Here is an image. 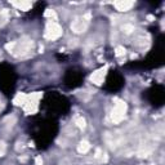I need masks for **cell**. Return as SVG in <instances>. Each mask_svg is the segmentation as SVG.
<instances>
[{"label":"cell","instance_id":"obj_1","mask_svg":"<svg viewBox=\"0 0 165 165\" xmlns=\"http://www.w3.org/2000/svg\"><path fill=\"white\" fill-rule=\"evenodd\" d=\"M89 19H90V14H89V13H88V14H85V15H82V17H80V18H76V19L72 21V23H71V30L74 31L75 34L84 32V31L88 28Z\"/></svg>","mask_w":165,"mask_h":165},{"label":"cell","instance_id":"obj_2","mask_svg":"<svg viewBox=\"0 0 165 165\" xmlns=\"http://www.w3.org/2000/svg\"><path fill=\"white\" fill-rule=\"evenodd\" d=\"M62 35V28L56 21H49L46 25V30H45V36L50 40L59 38Z\"/></svg>","mask_w":165,"mask_h":165},{"label":"cell","instance_id":"obj_3","mask_svg":"<svg viewBox=\"0 0 165 165\" xmlns=\"http://www.w3.org/2000/svg\"><path fill=\"white\" fill-rule=\"evenodd\" d=\"M125 111H126V105L124 102H121V101H119L115 105V108H113L112 115H111L112 123H120L124 119V116H125Z\"/></svg>","mask_w":165,"mask_h":165},{"label":"cell","instance_id":"obj_4","mask_svg":"<svg viewBox=\"0 0 165 165\" xmlns=\"http://www.w3.org/2000/svg\"><path fill=\"white\" fill-rule=\"evenodd\" d=\"M105 75H106V68H102V70H99V71L94 72V74L90 76V80H92L94 84L99 85L101 82L103 81V79H105Z\"/></svg>","mask_w":165,"mask_h":165},{"label":"cell","instance_id":"obj_5","mask_svg":"<svg viewBox=\"0 0 165 165\" xmlns=\"http://www.w3.org/2000/svg\"><path fill=\"white\" fill-rule=\"evenodd\" d=\"M113 5H115L116 9L120 10V12H126V10H129L131 7H134V3L133 1H116V3H113Z\"/></svg>","mask_w":165,"mask_h":165},{"label":"cell","instance_id":"obj_6","mask_svg":"<svg viewBox=\"0 0 165 165\" xmlns=\"http://www.w3.org/2000/svg\"><path fill=\"white\" fill-rule=\"evenodd\" d=\"M90 150V143L88 141H81L79 143V146H77V151L80 152V154H87L88 151Z\"/></svg>","mask_w":165,"mask_h":165},{"label":"cell","instance_id":"obj_7","mask_svg":"<svg viewBox=\"0 0 165 165\" xmlns=\"http://www.w3.org/2000/svg\"><path fill=\"white\" fill-rule=\"evenodd\" d=\"M121 30H123L124 34L129 35V34H131L134 31V26L131 25V23H124V25L121 26Z\"/></svg>","mask_w":165,"mask_h":165},{"label":"cell","instance_id":"obj_8","mask_svg":"<svg viewBox=\"0 0 165 165\" xmlns=\"http://www.w3.org/2000/svg\"><path fill=\"white\" fill-rule=\"evenodd\" d=\"M13 4L15 5V7H18L19 9H22V10H27L28 8L31 7V3H28V1H21V3H13Z\"/></svg>","mask_w":165,"mask_h":165},{"label":"cell","instance_id":"obj_9","mask_svg":"<svg viewBox=\"0 0 165 165\" xmlns=\"http://www.w3.org/2000/svg\"><path fill=\"white\" fill-rule=\"evenodd\" d=\"M76 126L79 129H85V126H87V123H85V119L82 117H77L76 119Z\"/></svg>","mask_w":165,"mask_h":165},{"label":"cell","instance_id":"obj_10","mask_svg":"<svg viewBox=\"0 0 165 165\" xmlns=\"http://www.w3.org/2000/svg\"><path fill=\"white\" fill-rule=\"evenodd\" d=\"M125 54V49L123 46H117L116 48V57H120V56H124Z\"/></svg>","mask_w":165,"mask_h":165},{"label":"cell","instance_id":"obj_11","mask_svg":"<svg viewBox=\"0 0 165 165\" xmlns=\"http://www.w3.org/2000/svg\"><path fill=\"white\" fill-rule=\"evenodd\" d=\"M36 165H43V160H41L40 156L36 157Z\"/></svg>","mask_w":165,"mask_h":165},{"label":"cell","instance_id":"obj_12","mask_svg":"<svg viewBox=\"0 0 165 165\" xmlns=\"http://www.w3.org/2000/svg\"><path fill=\"white\" fill-rule=\"evenodd\" d=\"M3 108V103H1V99H0V110Z\"/></svg>","mask_w":165,"mask_h":165}]
</instances>
